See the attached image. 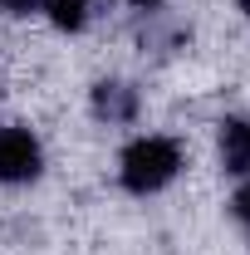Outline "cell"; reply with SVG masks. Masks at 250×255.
Returning <instances> with one entry per match:
<instances>
[{
    "instance_id": "cell-1",
    "label": "cell",
    "mask_w": 250,
    "mask_h": 255,
    "mask_svg": "<svg viewBox=\"0 0 250 255\" xmlns=\"http://www.w3.org/2000/svg\"><path fill=\"white\" fill-rule=\"evenodd\" d=\"M182 162H187V152H182L177 137L147 132V137H132L123 147V157H118V182H123V191H132V196H152V191L177 182Z\"/></svg>"
},
{
    "instance_id": "cell-2",
    "label": "cell",
    "mask_w": 250,
    "mask_h": 255,
    "mask_svg": "<svg viewBox=\"0 0 250 255\" xmlns=\"http://www.w3.org/2000/svg\"><path fill=\"white\" fill-rule=\"evenodd\" d=\"M39 167H44V147L30 128H0V187H25L39 177Z\"/></svg>"
},
{
    "instance_id": "cell-3",
    "label": "cell",
    "mask_w": 250,
    "mask_h": 255,
    "mask_svg": "<svg viewBox=\"0 0 250 255\" xmlns=\"http://www.w3.org/2000/svg\"><path fill=\"white\" fill-rule=\"evenodd\" d=\"M89 108H94L98 123H108V128H127V123H137V113H142V98H137V89H132V84H123V79H98L94 94H89Z\"/></svg>"
},
{
    "instance_id": "cell-4",
    "label": "cell",
    "mask_w": 250,
    "mask_h": 255,
    "mask_svg": "<svg viewBox=\"0 0 250 255\" xmlns=\"http://www.w3.org/2000/svg\"><path fill=\"white\" fill-rule=\"evenodd\" d=\"M216 152L231 177H250V118H221Z\"/></svg>"
},
{
    "instance_id": "cell-5",
    "label": "cell",
    "mask_w": 250,
    "mask_h": 255,
    "mask_svg": "<svg viewBox=\"0 0 250 255\" xmlns=\"http://www.w3.org/2000/svg\"><path fill=\"white\" fill-rule=\"evenodd\" d=\"M39 15L54 25V30H84L89 25V0H39Z\"/></svg>"
},
{
    "instance_id": "cell-6",
    "label": "cell",
    "mask_w": 250,
    "mask_h": 255,
    "mask_svg": "<svg viewBox=\"0 0 250 255\" xmlns=\"http://www.w3.org/2000/svg\"><path fill=\"white\" fill-rule=\"evenodd\" d=\"M231 211H236V221H241V226L250 231V182H246L241 191H236V196H231Z\"/></svg>"
},
{
    "instance_id": "cell-7",
    "label": "cell",
    "mask_w": 250,
    "mask_h": 255,
    "mask_svg": "<svg viewBox=\"0 0 250 255\" xmlns=\"http://www.w3.org/2000/svg\"><path fill=\"white\" fill-rule=\"evenodd\" d=\"M0 10L5 15H30V10H39V0H0Z\"/></svg>"
},
{
    "instance_id": "cell-8",
    "label": "cell",
    "mask_w": 250,
    "mask_h": 255,
    "mask_svg": "<svg viewBox=\"0 0 250 255\" xmlns=\"http://www.w3.org/2000/svg\"><path fill=\"white\" fill-rule=\"evenodd\" d=\"M132 5H137V10H157L162 0H132Z\"/></svg>"
},
{
    "instance_id": "cell-9",
    "label": "cell",
    "mask_w": 250,
    "mask_h": 255,
    "mask_svg": "<svg viewBox=\"0 0 250 255\" xmlns=\"http://www.w3.org/2000/svg\"><path fill=\"white\" fill-rule=\"evenodd\" d=\"M236 5H241V10H246V15H250V0H236Z\"/></svg>"
}]
</instances>
